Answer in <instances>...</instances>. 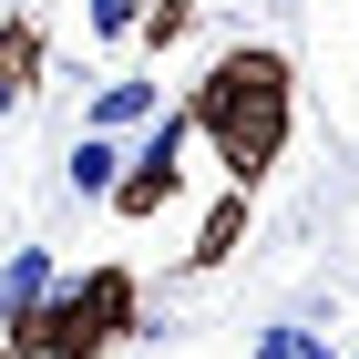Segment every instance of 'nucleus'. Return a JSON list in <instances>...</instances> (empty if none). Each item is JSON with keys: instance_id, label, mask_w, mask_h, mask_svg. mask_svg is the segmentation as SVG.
<instances>
[{"instance_id": "f257e3e1", "label": "nucleus", "mask_w": 359, "mask_h": 359, "mask_svg": "<svg viewBox=\"0 0 359 359\" xmlns=\"http://www.w3.org/2000/svg\"><path fill=\"white\" fill-rule=\"evenodd\" d=\"M185 113H195V134L216 144L226 185L257 195L277 175V154H287V134H298V62L277 52V41H226V52L195 72Z\"/></svg>"}, {"instance_id": "ddd939ff", "label": "nucleus", "mask_w": 359, "mask_h": 359, "mask_svg": "<svg viewBox=\"0 0 359 359\" xmlns=\"http://www.w3.org/2000/svg\"><path fill=\"white\" fill-rule=\"evenodd\" d=\"M0 359H11V349H0Z\"/></svg>"}, {"instance_id": "20e7f679", "label": "nucleus", "mask_w": 359, "mask_h": 359, "mask_svg": "<svg viewBox=\"0 0 359 359\" xmlns=\"http://www.w3.org/2000/svg\"><path fill=\"white\" fill-rule=\"evenodd\" d=\"M41 62H52L41 21H31V11H11V21H0V113H21L31 93H41Z\"/></svg>"}, {"instance_id": "1a4fd4ad", "label": "nucleus", "mask_w": 359, "mask_h": 359, "mask_svg": "<svg viewBox=\"0 0 359 359\" xmlns=\"http://www.w3.org/2000/svg\"><path fill=\"white\" fill-rule=\"evenodd\" d=\"M257 359H329V329L318 318H267L257 329Z\"/></svg>"}, {"instance_id": "39448f33", "label": "nucleus", "mask_w": 359, "mask_h": 359, "mask_svg": "<svg viewBox=\"0 0 359 359\" xmlns=\"http://www.w3.org/2000/svg\"><path fill=\"white\" fill-rule=\"evenodd\" d=\"M52 287H62L52 247H11V267H0V339L21 329V318H31V308H41V298H52Z\"/></svg>"}, {"instance_id": "6e6552de", "label": "nucleus", "mask_w": 359, "mask_h": 359, "mask_svg": "<svg viewBox=\"0 0 359 359\" xmlns=\"http://www.w3.org/2000/svg\"><path fill=\"white\" fill-rule=\"evenodd\" d=\"M165 113V83H103L83 113V134H134V123H154Z\"/></svg>"}, {"instance_id": "f03ea898", "label": "nucleus", "mask_w": 359, "mask_h": 359, "mask_svg": "<svg viewBox=\"0 0 359 359\" xmlns=\"http://www.w3.org/2000/svg\"><path fill=\"white\" fill-rule=\"evenodd\" d=\"M134 308H144L134 298V267H93V277H62L0 349L11 359H103V349L134 339Z\"/></svg>"}, {"instance_id": "9d476101", "label": "nucleus", "mask_w": 359, "mask_h": 359, "mask_svg": "<svg viewBox=\"0 0 359 359\" xmlns=\"http://www.w3.org/2000/svg\"><path fill=\"white\" fill-rule=\"evenodd\" d=\"M185 31H195V0H144V21H134V41H144V52H175Z\"/></svg>"}, {"instance_id": "f8f14e48", "label": "nucleus", "mask_w": 359, "mask_h": 359, "mask_svg": "<svg viewBox=\"0 0 359 359\" xmlns=\"http://www.w3.org/2000/svg\"><path fill=\"white\" fill-rule=\"evenodd\" d=\"M0 123H11V113H0Z\"/></svg>"}, {"instance_id": "0eeeda50", "label": "nucleus", "mask_w": 359, "mask_h": 359, "mask_svg": "<svg viewBox=\"0 0 359 359\" xmlns=\"http://www.w3.org/2000/svg\"><path fill=\"white\" fill-rule=\"evenodd\" d=\"M62 185L103 205V195L123 185V134H72V154H62Z\"/></svg>"}, {"instance_id": "7ed1b4c3", "label": "nucleus", "mask_w": 359, "mask_h": 359, "mask_svg": "<svg viewBox=\"0 0 359 359\" xmlns=\"http://www.w3.org/2000/svg\"><path fill=\"white\" fill-rule=\"evenodd\" d=\"M185 134H195V113H185V103H165L154 123H144V144L123 154V185L103 195L123 226H144V216H165V205H175V185H185Z\"/></svg>"}, {"instance_id": "9b49d317", "label": "nucleus", "mask_w": 359, "mask_h": 359, "mask_svg": "<svg viewBox=\"0 0 359 359\" xmlns=\"http://www.w3.org/2000/svg\"><path fill=\"white\" fill-rule=\"evenodd\" d=\"M134 21H144V0H93V31H103V41H123Z\"/></svg>"}, {"instance_id": "423d86ee", "label": "nucleus", "mask_w": 359, "mask_h": 359, "mask_svg": "<svg viewBox=\"0 0 359 359\" xmlns=\"http://www.w3.org/2000/svg\"><path fill=\"white\" fill-rule=\"evenodd\" d=\"M247 205H257L247 185H226L216 205H205V226H195V247H185V277H205V267H226V257H236V236H247Z\"/></svg>"}]
</instances>
